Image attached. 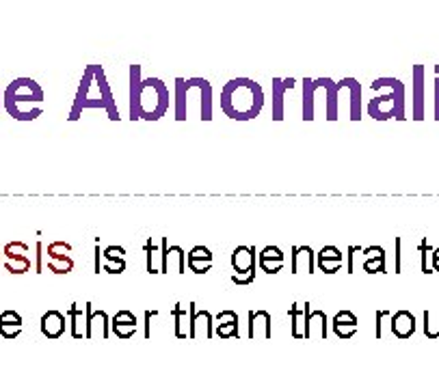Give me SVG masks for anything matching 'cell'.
Returning <instances> with one entry per match:
<instances>
[{
	"mask_svg": "<svg viewBox=\"0 0 439 388\" xmlns=\"http://www.w3.org/2000/svg\"><path fill=\"white\" fill-rule=\"evenodd\" d=\"M171 106L169 88L161 78H145L141 65L128 70V119L130 121H158Z\"/></svg>",
	"mask_w": 439,
	"mask_h": 388,
	"instance_id": "cell-1",
	"label": "cell"
},
{
	"mask_svg": "<svg viewBox=\"0 0 439 388\" xmlns=\"http://www.w3.org/2000/svg\"><path fill=\"white\" fill-rule=\"evenodd\" d=\"M89 108H100L106 110V115L111 121H119V108L115 104V95H113V88L111 82L106 78V72L102 65H87V70L80 78L78 91H76V98L74 104L70 108V115L68 121H78L80 115L84 110Z\"/></svg>",
	"mask_w": 439,
	"mask_h": 388,
	"instance_id": "cell-2",
	"label": "cell"
},
{
	"mask_svg": "<svg viewBox=\"0 0 439 388\" xmlns=\"http://www.w3.org/2000/svg\"><path fill=\"white\" fill-rule=\"evenodd\" d=\"M265 108V88L251 78H234L221 91V110L234 121H251Z\"/></svg>",
	"mask_w": 439,
	"mask_h": 388,
	"instance_id": "cell-3",
	"label": "cell"
},
{
	"mask_svg": "<svg viewBox=\"0 0 439 388\" xmlns=\"http://www.w3.org/2000/svg\"><path fill=\"white\" fill-rule=\"evenodd\" d=\"M175 121H188L193 115L202 121H212L214 102L212 84L206 78H175Z\"/></svg>",
	"mask_w": 439,
	"mask_h": 388,
	"instance_id": "cell-4",
	"label": "cell"
},
{
	"mask_svg": "<svg viewBox=\"0 0 439 388\" xmlns=\"http://www.w3.org/2000/svg\"><path fill=\"white\" fill-rule=\"evenodd\" d=\"M3 106L15 121H35L43 112V88L33 78H15L3 93Z\"/></svg>",
	"mask_w": 439,
	"mask_h": 388,
	"instance_id": "cell-5",
	"label": "cell"
},
{
	"mask_svg": "<svg viewBox=\"0 0 439 388\" xmlns=\"http://www.w3.org/2000/svg\"><path fill=\"white\" fill-rule=\"evenodd\" d=\"M377 98H372L366 106V112L375 121L396 119L405 121V84L399 78L383 76L370 84Z\"/></svg>",
	"mask_w": 439,
	"mask_h": 388,
	"instance_id": "cell-6",
	"label": "cell"
},
{
	"mask_svg": "<svg viewBox=\"0 0 439 388\" xmlns=\"http://www.w3.org/2000/svg\"><path fill=\"white\" fill-rule=\"evenodd\" d=\"M303 88V102H301V119L314 121L318 115V95H325V119L338 121V93H336V80L332 78H318L310 80L305 78L301 82Z\"/></svg>",
	"mask_w": 439,
	"mask_h": 388,
	"instance_id": "cell-7",
	"label": "cell"
},
{
	"mask_svg": "<svg viewBox=\"0 0 439 388\" xmlns=\"http://www.w3.org/2000/svg\"><path fill=\"white\" fill-rule=\"evenodd\" d=\"M258 250L255 246H238L232 253V283L251 285L255 281Z\"/></svg>",
	"mask_w": 439,
	"mask_h": 388,
	"instance_id": "cell-8",
	"label": "cell"
},
{
	"mask_svg": "<svg viewBox=\"0 0 439 388\" xmlns=\"http://www.w3.org/2000/svg\"><path fill=\"white\" fill-rule=\"evenodd\" d=\"M212 339L214 336V317L210 311H197V302L188 304V339Z\"/></svg>",
	"mask_w": 439,
	"mask_h": 388,
	"instance_id": "cell-9",
	"label": "cell"
},
{
	"mask_svg": "<svg viewBox=\"0 0 439 388\" xmlns=\"http://www.w3.org/2000/svg\"><path fill=\"white\" fill-rule=\"evenodd\" d=\"M33 267L29 246L24 242H9L5 246V270L11 274H27Z\"/></svg>",
	"mask_w": 439,
	"mask_h": 388,
	"instance_id": "cell-10",
	"label": "cell"
},
{
	"mask_svg": "<svg viewBox=\"0 0 439 388\" xmlns=\"http://www.w3.org/2000/svg\"><path fill=\"white\" fill-rule=\"evenodd\" d=\"M84 319H87V328H84V339H108L111 336V319H108L106 311H94V302L84 304Z\"/></svg>",
	"mask_w": 439,
	"mask_h": 388,
	"instance_id": "cell-11",
	"label": "cell"
},
{
	"mask_svg": "<svg viewBox=\"0 0 439 388\" xmlns=\"http://www.w3.org/2000/svg\"><path fill=\"white\" fill-rule=\"evenodd\" d=\"M163 244V259H161V272L169 274V272H178L184 274L186 267V253L180 246H169V238L161 240Z\"/></svg>",
	"mask_w": 439,
	"mask_h": 388,
	"instance_id": "cell-12",
	"label": "cell"
},
{
	"mask_svg": "<svg viewBox=\"0 0 439 388\" xmlns=\"http://www.w3.org/2000/svg\"><path fill=\"white\" fill-rule=\"evenodd\" d=\"M303 309H305V332H303V339H325L329 334L325 311H314L310 302H305Z\"/></svg>",
	"mask_w": 439,
	"mask_h": 388,
	"instance_id": "cell-13",
	"label": "cell"
},
{
	"mask_svg": "<svg viewBox=\"0 0 439 388\" xmlns=\"http://www.w3.org/2000/svg\"><path fill=\"white\" fill-rule=\"evenodd\" d=\"M290 274H316V253L312 246H292Z\"/></svg>",
	"mask_w": 439,
	"mask_h": 388,
	"instance_id": "cell-14",
	"label": "cell"
},
{
	"mask_svg": "<svg viewBox=\"0 0 439 388\" xmlns=\"http://www.w3.org/2000/svg\"><path fill=\"white\" fill-rule=\"evenodd\" d=\"M212 263H214V255L208 246H193L186 253V267L195 274L210 272Z\"/></svg>",
	"mask_w": 439,
	"mask_h": 388,
	"instance_id": "cell-15",
	"label": "cell"
},
{
	"mask_svg": "<svg viewBox=\"0 0 439 388\" xmlns=\"http://www.w3.org/2000/svg\"><path fill=\"white\" fill-rule=\"evenodd\" d=\"M411 119H424V65H413V115Z\"/></svg>",
	"mask_w": 439,
	"mask_h": 388,
	"instance_id": "cell-16",
	"label": "cell"
},
{
	"mask_svg": "<svg viewBox=\"0 0 439 388\" xmlns=\"http://www.w3.org/2000/svg\"><path fill=\"white\" fill-rule=\"evenodd\" d=\"M344 263V255L340 253L338 246H325L320 253L316 255V267L322 274H336L342 270Z\"/></svg>",
	"mask_w": 439,
	"mask_h": 388,
	"instance_id": "cell-17",
	"label": "cell"
},
{
	"mask_svg": "<svg viewBox=\"0 0 439 388\" xmlns=\"http://www.w3.org/2000/svg\"><path fill=\"white\" fill-rule=\"evenodd\" d=\"M283 263H286V259H283V250L277 246H267L258 253V265L267 274H279Z\"/></svg>",
	"mask_w": 439,
	"mask_h": 388,
	"instance_id": "cell-18",
	"label": "cell"
},
{
	"mask_svg": "<svg viewBox=\"0 0 439 388\" xmlns=\"http://www.w3.org/2000/svg\"><path fill=\"white\" fill-rule=\"evenodd\" d=\"M346 93H348V110H350V121H362V84L355 78H344L338 82Z\"/></svg>",
	"mask_w": 439,
	"mask_h": 388,
	"instance_id": "cell-19",
	"label": "cell"
},
{
	"mask_svg": "<svg viewBox=\"0 0 439 388\" xmlns=\"http://www.w3.org/2000/svg\"><path fill=\"white\" fill-rule=\"evenodd\" d=\"M68 328V319L61 311H46L41 317V332L48 339H61Z\"/></svg>",
	"mask_w": 439,
	"mask_h": 388,
	"instance_id": "cell-20",
	"label": "cell"
},
{
	"mask_svg": "<svg viewBox=\"0 0 439 388\" xmlns=\"http://www.w3.org/2000/svg\"><path fill=\"white\" fill-rule=\"evenodd\" d=\"M297 84L295 78H275L273 80V121H283L286 115V108H283V98H286V91H290Z\"/></svg>",
	"mask_w": 439,
	"mask_h": 388,
	"instance_id": "cell-21",
	"label": "cell"
},
{
	"mask_svg": "<svg viewBox=\"0 0 439 388\" xmlns=\"http://www.w3.org/2000/svg\"><path fill=\"white\" fill-rule=\"evenodd\" d=\"M214 322H216V326H214V334L216 336H221V339H230V336L238 339L240 336V332H238V315L234 311L225 309L221 313H216Z\"/></svg>",
	"mask_w": 439,
	"mask_h": 388,
	"instance_id": "cell-22",
	"label": "cell"
},
{
	"mask_svg": "<svg viewBox=\"0 0 439 388\" xmlns=\"http://www.w3.org/2000/svg\"><path fill=\"white\" fill-rule=\"evenodd\" d=\"M332 328H334L336 336L350 339L357 332V315L353 311H346V309L338 311L336 317H334V326Z\"/></svg>",
	"mask_w": 439,
	"mask_h": 388,
	"instance_id": "cell-23",
	"label": "cell"
},
{
	"mask_svg": "<svg viewBox=\"0 0 439 388\" xmlns=\"http://www.w3.org/2000/svg\"><path fill=\"white\" fill-rule=\"evenodd\" d=\"M111 328L119 339H130L137 332V317L130 311H117L111 319Z\"/></svg>",
	"mask_w": 439,
	"mask_h": 388,
	"instance_id": "cell-24",
	"label": "cell"
},
{
	"mask_svg": "<svg viewBox=\"0 0 439 388\" xmlns=\"http://www.w3.org/2000/svg\"><path fill=\"white\" fill-rule=\"evenodd\" d=\"M389 328L394 332V336L399 339H409L415 332V317L409 311H399L394 313L389 319Z\"/></svg>",
	"mask_w": 439,
	"mask_h": 388,
	"instance_id": "cell-25",
	"label": "cell"
},
{
	"mask_svg": "<svg viewBox=\"0 0 439 388\" xmlns=\"http://www.w3.org/2000/svg\"><path fill=\"white\" fill-rule=\"evenodd\" d=\"M22 330H24V319H22L20 313H15V311L0 313V334H3V339L11 341V339L20 336Z\"/></svg>",
	"mask_w": 439,
	"mask_h": 388,
	"instance_id": "cell-26",
	"label": "cell"
},
{
	"mask_svg": "<svg viewBox=\"0 0 439 388\" xmlns=\"http://www.w3.org/2000/svg\"><path fill=\"white\" fill-rule=\"evenodd\" d=\"M271 339V315L267 311H249V339Z\"/></svg>",
	"mask_w": 439,
	"mask_h": 388,
	"instance_id": "cell-27",
	"label": "cell"
},
{
	"mask_svg": "<svg viewBox=\"0 0 439 388\" xmlns=\"http://www.w3.org/2000/svg\"><path fill=\"white\" fill-rule=\"evenodd\" d=\"M362 253L366 255L364 272H368V274H385V250L381 246L364 248Z\"/></svg>",
	"mask_w": 439,
	"mask_h": 388,
	"instance_id": "cell-28",
	"label": "cell"
},
{
	"mask_svg": "<svg viewBox=\"0 0 439 388\" xmlns=\"http://www.w3.org/2000/svg\"><path fill=\"white\" fill-rule=\"evenodd\" d=\"M143 250H145L147 272H149V274H161V272H158V267H156V255L163 259V244H161L158 240H154V238H147V242H145Z\"/></svg>",
	"mask_w": 439,
	"mask_h": 388,
	"instance_id": "cell-29",
	"label": "cell"
},
{
	"mask_svg": "<svg viewBox=\"0 0 439 388\" xmlns=\"http://www.w3.org/2000/svg\"><path fill=\"white\" fill-rule=\"evenodd\" d=\"M70 326H72V336L74 339H84V328H87V319H84V313L78 309L76 302H72L70 306Z\"/></svg>",
	"mask_w": 439,
	"mask_h": 388,
	"instance_id": "cell-30",
	"label": "cell"
},
{
	"mask_svg": "<svg viewBox=\"0 0 439 388\" xmlns=\"http://www.w3.org/2000/svg\"><path fill=\"white\" fill-rule=\"evenodd\" d=\"M290 319H292V336L295 339H303V332H305V309L295 302L290 306Z\"/></svg>",
	"mask_w": 439,
	"mask_h": 388,
	"instance_id": "cell-31",
	"label": "cell"
},
{
	"mask_svg": "<svg viewBox=\"0 0 439 388\" xmlns=\"http://www.w3.org/2000/svg\"><path fill=\"white\" fill-rule=\"evenodd\" d=\"M173 319H175V336L186 339L188 336V315L180 306V302H175V306H173Z\"/></svg>",
	"mask_w": 439,
	"mask_h": 388,
	"instance_id": "cell-32",
	"label": "cell"
},
{
	"mask_svg": "<svg viewBox=\"0 0 439 388\" xmlns=\"http://www.w3.org/2000/svg\"><path fill=\"white\" fill-rule=\"evenodd\" d=\"M46 255L48 259H63V257H70L72 255V246L68 242H52L46 248Z\"/></svg>",
	"mask_w": 439,
	"mask_h": 388,
	"instance_id": "cell-33",
	"label": "cell"
},
{
	"mask_svg": "<svg viewBox=\"0 0 439 388\" xmlns=\"http://www.w3.org/2000/svg\"><path fill=\"white\" fill-rule=\"evenodd\" d=\"M48 270L54 274H70L74 270V259L63 257V259H48Z\"/></svg>",
	"mask_w": 439,
	"mask_h": 388,
	"instance_id": "cell-34",
	"label": "cell"
},
{
	"mask_svg": "<svg viewBox=\"0 0 439 388\" xmlns=\"http://www.w3.org/2000/svg\"><path fill=\"white\" fill-rule=\"evenodd\" d=\"M126 267H128L126 259H108V261H104V265H102V270L108 272V274H124Z\"/></svg>",
	"mask_w": 439,
	"mask_h": 388,
	"instance_id": "cell-35",
	"label": "cell"
},
{
	"mask_svg": "<svg viewBox=\"0 0 439 388\" xmlns=\"http://www.w3.org/2000/svg\"><path fill=\"white\" fill-rule=\"evenodd\" d=\"M126 248L124 246H106L104 250H102V257H104V261H108V259H126Z\"/></svg>",
	"mask_w": 439,
	"mask_h": 388,
	"instance_id": "cell-36",
	"label": "cell"
},
{
	"mask_svg": "<svg viewBox=\"0 0 439 388\" xmlns=\"http://www.w3.org/2000/svg\"><path fill=\"white\" fill-rule=\"evenodd\" d=\"M375 317H377V330H375V336H377V339H381V336L385 334V332H383L385 322H387V319H392V315H389V311L381 309V311H377V313H375Z\"/></svg>",
	"mask_w": 439,
	"mask_h": 388,
	"instance_id": "cell-37",
	"label": "cell"
},
{
	"mask_svg": "<svg viewBox=\"0 0 439 388\" xmlns=\"http://www.w3.org/2000/svg\"><path fill=\"white\" fill-rule=\"evenodd\" d=\"M394 248H396V261H394V274L403 272V238L394 240Z\"/></svg>",
	"mask_w": 439,
	"mask_h": 388,
	"instance_id": "cell-38",
	"label": "cell"
},
{
	"mask_svg": "<svg viewBox=\"0 0 439 388\" xmlns=\"http://www.w3.org/2000/svg\"><path fill=\"white\" fill-rule=\"evenodd\" d=\"M431 248H429V238H422V244H420V255H422V274H433V270L429 267L426 259L431 257Z\"/></svg>",
	"mask_w": 439,
	"mask_h": 388,
	"instance_id": "cell-39",
	"label": "cell"
},
{
	"mask_svg": "<svg viewBox=\"0 0 439 388\" xmlns=\"http://www.w3.org/2000/svg\"><path fill=\"white\" fill-rule=\"evenodd\" d=\"M435 121H439V65H435Z\"/></svg>",
	"mask_w": 439,
	"mask_h": 388,
	"instance_id": "cell-40",
	"label": "cell"
},
{
	"mask_svg": "<svg viewBox=\"0 0 439 388\" xmlns=\"http://www.w3.org/2000/svg\"><path fill=\"white\" fill-rule=\"evenodd\" d=\"M94 272L96 274L102 272V248H100L98 242H96V250H94Z\"/></svg>",
	"mask_w": 439,
	"mask_h": 388,
	"instance_id": "cell-41",
	"label": "cell"
},
{
	"mask_svg": "<svg viewBox=\"0 0 439 388\" xmlns=\"http://www.w3.org/2000/svg\"><path fill=\"white\" fill-rule=\"evenodd\" d=\"M362 246H348V274H353V255L362 253Z\"/></svg>",
	"mask_w": 439,
	"mask_h": 388,
	"instance_id": "cell-42",
	"label": "cell"
},
{
	"mask_svg": "<svg viewBox=\"0 0 439 388\" xmlns=\"http://www.w3.org/2000/svg\"><path fill=\"white\" fill-rule=\"evenodd\" d=\"M431 270L439 274V246L431 250Z\"/></svg>",
	"mask_w": 439,
	"mask_h": 388,
	"instance_id": "cell-43",
	"label": "cell"
},
{
	"mask_svg": "<svg viewBox=\"0 0 439 388\" xmlns=\"http://www.w3.org/2000/svg\"><path fill=\"white\" fill-rule=\"evenodd\" d=\"M156 315H158V311H151V309L145 311V339L149 336V319H151V317H156Z\"/></svg>",
	"mask_w": 439,
	"mask_h": 388,
	"instance_id": "cell-44",
	"label": "cell"
},
{
	"mask_svg": "<svg viewBox=\"0 0 439 388\" xmlns=\"http://www.w3.org/2000/svg\"><path fill=\"white\" fill-rule=\"evenodd\" d=\"M37 272L41 274V242H37Z\"/></svg>",
	"mask_w": 439,
	"mask_h": 388,
	"instance_id": "cell-45",
	"label": "cell"
},
{
	"mask_svg": "<svg viewBox=\"0 0 439 388\" xmlns=\"http://www.w3.org/2000/svg\"><path fill=\"white\" fill-rule=\"evenodd\" d=\"M0 106H3V93H0Z\"/></svg>",
	"mask_w": 439,
	"mask_h": 388,
	"instance_id": "cell-46",
	"label": "cell"
}]
</instances>
